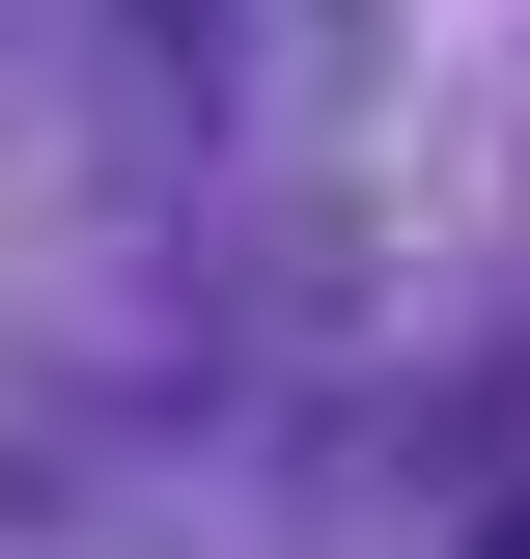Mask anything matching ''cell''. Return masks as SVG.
Here are the masks:
<instances>
[{
  "label": "cell",
  "mask_w": 530,
  "mask_h": 559,
  "mask_svg": "<svg viewBox=\"0 0 530 559\" xmlns=\"http://www.w3.org/2000/svg\"><path fill=\"white\" fill-rule=\"evenodd\" d=\"M447 559H530V503H503V532H447Z\"/></svg>",
  "instance_id": "cell-1"
}]
</instances>
